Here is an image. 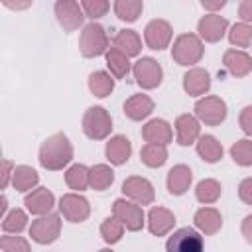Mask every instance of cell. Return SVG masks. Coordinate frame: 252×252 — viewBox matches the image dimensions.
I'll list each match as a JSON object with an SVG mask.
<instances>
[{
	"label": "cell",
	"instance_id": "cell-1",
	"mask_svg": "<svg viewBox=\"0 0 252 252\" xmlns=\"http://www.w3.org/2000/svg\"><path fill=\"white\" fill-rule=\"evenodd\" d=\"M73 159V146L63 132L49 136L39 148V163L49 171L63 169Z\"/></svg>",
	"mask_w": 252,
	"mask_h": 252
},
{
	"label": "cell",
	"instance_id": "cell-2",
	"mask_svg": "<svg viewBox=\"0 0 252 252\" xmlns=\"http://www.w3.org/2000/svg\"><path fill=\"white\" fill-rule=\"evenodd\" d=\"M203 41L199 35L195 33H181L175 41H173V47H171V57L177 65H183V67H189V65H195L201 61L203 57Z\"/></svg>",
	"mask_w": 252,
	"mask_h": 252
},
{
	"label": "cell",
	"instance_id": "cell-3",
	"mask_svg": "<svg viewBox=\"0 0 252 252\" xmlns=\"http://www.w3.org/2000/svg\"><path fill=\"white\" fill-rule=\"evenodd\" d=\"M79 47L85 57H98V55L106 53L108 51V35L104 32V28L94 22L85 26L81 32Z\"/></svg>",
	"mask_w": 252,
	"mask_h": 252
},
{
	"label": "cell",
	"instance_id": "cell-4",
	"mask_svg": "<svg viewBox=\"0 0 252 252\" xmlns=\"http://www.w3.org/2000/svg\"><path fill=\"white\" fill-rule=\"evenodd\" d=\"M112 130L110 114L102 106H91L83 116V132L91 140H104Z\"/></svg>",
	"mask_w": 252,
	"mask_h": 252
},
{
	"label": "cell",
	"instance_id": "cell-5",
	"mask_svg": "<svg viewBox=\"0 0 252 252\" xmlns=\"http://www.w3.org/2000/svg\"><path fill=\"white\" fill-rule=\"evenodd\" d=\"M165 250L167 252H203L205 250V242H203V236L197 230L185 226V228L175 230L167 238Z\"/></svg>",
	"mask_w": 252,
	"mask_h": 252
},
{
	"label": "cell",
	"instance_id": "cell-6",
	"mask_svg": "<svg viewBox=\"0 0 252 252\" xmlns=\"http://www.w3.org/2000/svg\"><path fill=\"white\" fill-rule=\"evenodd\" d=\"M195 114L207 126H219L226 118V104L219 96H203L195 102Z\"/></svg>",
	"mask_w": 252,
	"mask_h": 252
},
{
	"label": "cell",
	"instance_id": "cell-7",
	"mask_svg": "<svg viewBox=\"0 0 252 252\" xmlns=\"http://www.w3.org/2000/svg\"><path fill=\"white\" fill-rule=\"evenodd\" d=\"M61 232V219L57 213H49V215H43L39 219H35L30 226V236L39 242V244H51L57 240Z\"/></svg>",
	"mask_w": 252,
	"mask_h": 252
},
{
	"label": "cell",
	"instance_id": "cell-8",
	"mask_svg": "<svg viewBox=\"0 0 252 252\" xmlns=\"http://www.w3.org/2000/svg\"><path fill=\"white\" fill-rule=\"evenodd\" d=\"M134 79L142 89H156L163 79V71L156 59L142 57L134 63Z\"/></svg>",
	"mask_w": 252,
	"mask_h": 252
},
{
	"label": "cell",
	"instance_id": "cell-9",
	"mask_svg": "<svg viewBox=\"0 0 252 252\" xmlns=\"http://www.w3.org/2000/svg\"><path fill=\"white\" fill-rule=\"evenodd\" d=\"M112 217H116L128 230L136 232L144 226V211L138 203H130L126 199H116L112 205Z\"/></svg>",
	"mask_w": 252,
	"mask_h": 252
},
{
	"label": "cell",
	"instance_id": "cell-10",
	"mask_svg": "<svg viewBox=\"0 0 252 252\" xmlns=\"http://www.w3.org/2000/svg\"><path fill=\"white\" fill-rule=\"evenodd\" d=\"M59 211L61 215L71 222H83L91 215V205L83 195L67 193L59 199Z\"/></svg>",
	"mask_w": 252,
	"mask_h": 252
},
{
	"label": "cell",
	"instance_id": "cell-11",
	"mask_svg": "<svg viewBox=\"0 0 252 252\" xmlns=\"http://www.w3.org/2000/svg\"><path fill=\"white\" fill-rule=\"evenodd\" d=\"M122 193L126 197H130L134 203L138 205H152L154 199H156V193H154V185L146 179V177H140V175H132L128 179H124L122 183Z\"/></svg>",
	"mask_w": 252,
	"mask_h": 252
},
{
	"label": "cell",
	"instance_id": "cell-12",
	"mask_svg": "<svg viewBox=\"0 0 252 252\" xmlns=\"http://www.w3.org/2000/svg\"><path fill=\"white\" fill-rule=\"evenodd\" d=\"M55 16H57V20H59V24L63 26L65 32H75L83 24L85 12H83L79 2L59 0V2H55Z\"/></svg>",
	"mask_w": 252,
	"mask_h": 252
},
{
	"label": "cell",
	"instance_id": "cell-13",
	"mask_svg": "<svg viewBox=\"0 0 252 252\" xmlns=\"http://www.w3.org/2000/svg\"><path fill=\"white\" fill-rule=\"evenodd\" d=\"M171 33H173L171 26L165 20H152L144 30V39H146V45L150 49L161 51V49H165L169 45Z\"/></svg>",
	"mask_w": 252,
	"mask_h": 252
},
{
	"label": "cell",
	"instance_id": "cell-14",
	"mask_svg": "<svg viewBox=\"0 0 252 252\" xmlns=\"http://www.w3.org/2000/svg\"><path fill=\"white\" fill-rule=\"evenodd\" d=\"M228 28V22L226 18L219 16V14H207L199 20L197 24V32H199V37L209 41V43H215L219 39H222L224 32Z\"/></svg>",
	"mask_w": 252,
	"mask_h": 252
},
{
	"label": "cell",
	"instance_id": "cell-15",
	"mask_svg": "<svg viewBox=\"0 0 252 252\" xmlns=\"http://www.w3.org/2000/svg\"><path fill=\"white\" fill-rule=\"evenodd\" d=\"M24 203H26V207H28V211L32 215L43 217V215H49L51 213V209L55 205V197H53V193L47 187H37L30 195H26Z\"/></svg>",
	"mask_w": 252,
	"mask_h": 252
},
{
	"label": "cell",
	"instance_id": "cell-16",
	"mask_svg": "<svg viewBox=\"0 0 252 252\" xmlns=\"http://www.w3.org/2000/svg\"><path fill=\"white\" fill-rule=\"evenodd\" d=\"M175 224V217L169 209L165 207H152L148 213V228L154 236H163L167 234Z\"/></svg>",
	"mask_w": 252,
	"mask_h": 252
},
{
	"label": "cell",
	"instance_id": "cell-17",
	"mask_svg": "<svg viewBox=\"0 0 252 252\" xmlns=\"http://www.w3.org/2000/svg\"><path fill=\"white\" fill-rule=\"evenodd\" d=\"M224 69L232 75V77H246L252 71V57L240 49H228L224 51L222 57Z\"/></svg>",
	"mask_w": 252,
	"mask_h": 252
},
{
	"label": "cell",
	"instance_id": "cell-18",
	"mask_svg": "<svg viewBox=\"0 0 252 252\" xmlns=\"http://www.w3.org/2000/svg\"><path fill=\"white\" fill-rule=\"evenodd\" d=\"M142 136L148 144H159V146H167L173 138V132H171V126L161 120V118H154L150 120L144 128H142Z\"/></svg>",
	"mask_w": 252,
	"mask_h": 252
},
{
	"label": "cell",
	"instance_id": "cell-19",
	"mask_svg": "<svg viewBox=\"0 0 252 252\" xmlns=\"http://www.w3.org/2000/svg\"><path fill=\"white\" fill-rule=\"evenodd\" d=\"M183 89L187 94L191 96H199V94H205L209 89H211V77L205 69L201 67H195V69H189L185 75H183Z\"/></svg>",
	"mask_w": 252,
	"mask_h": 252
},
{
	"label": "cell",
	"instance_id": "cell-20",
	"mask_svg": "<svg viewBox=\"0 0 252 252\" xmlns=\"http://www.w3.org/2000/svg\"><path fill=\"white\" fill-rule=\"evenodd\" d=\"M191 181H193V173L187 165H183V163L173 165L167 173V191L171 195H183L189 189Z\"/></svg>",
	"mask_w": 252,
	"mask_h": 252
},
{
	"label": "cell",
	"instance_id": "cell-21",
	"mask_svg": "<svg viewBox=\"0 0 252 252\" xmlns=\"http://www.w3.org/2000/svg\"><path fill=\"white\" fill-rule=\"evenodd\" d=\"M175 130H177V142L181 146H191L199 138V120L191 114H181L175 120Z\"/></svg>",
	"mask_w": 252,
	"mask_h": 252
},
{
	"label": "cell",
	"instance_id": "cell-22",
	"mask_svg": "<svg viewBox=\"0 0 252 252\" xmlns=\"http://www.w3.org/2000/svg\"><path fill=\"white\" fill-rule=\"evenodd\" d=\"M106 158L110 163L114 165H122L128 161L130 154H132V144L126 136H114L106 142V150H104Z\"/></svg>",
	"mask_w": 252,
	"mask_h": 252
},
{
	"label": "cell",
	"instance_id": "cell-23",
	"mask_svg": "<svg viewBox=\"0 0 252 252\" xmlns=\"http://www.w3.org/2000/svg\"><path fill=\"white\" fill-rule=\"evenodd\" d=\"M154 110V100L148 94H134L124 102V114L130 120H144Z\"/></svg>",
	"mask_w": 252,
	"mask_h": 252
},
{
	"label": "cell",
	"instance_id": "cell-24",
	"mask_svg": "<svg viewBox=\"0 0 252 252\" xmlns=\"http://www.w3.org/2000/svg\"><path fill=\"white\" fill-rule=\"evenodd\" d=\"M195 226L201 230V232H205V234H215V232H219L220 230V226H222V217H220V213L217 211V209H213V207H203V209H199L197 213H195Z\"/></svg>",
	"mask_w": 252,
	"mask_h": 252
},
{
	"label": "cell",
	"instance_id": "cell-25",
	"mask_svg": "<svg viewBox=\"0 0 252 252\" xmlns=\"http://www.w3.org/2000/svg\"><path fill=\"white\" fill-rule=\"evenodd\" d=\"M114 47L120 49L126 57H134L142 51V39L134 30H120L114 35Z\"/></svg>",
	"mask_w": 252,
	"mask_h": 252
},
{
	"label": "cell",
	"instance_id": "cell-26",
	"mask_svg": "<svg viewBox=\"0 0 252 252\" xmlns=\"http://www.w3.org/2000/svg\"><path fill=\"white\" fill-rule=\"evenodd\" d=\"M37 181H39V175H37V171H35L33 167H30V165H18V167L14 169L12 185H14L16 191L26 193V191L33 189V187L37 185Z\"/></svg>",
	"mask_w": 252,
	"mask_h": 252
},
{
	"label": "cell",
	"instance_id": "cell-27",
	"mask_svg": "<svg viewBox=\"0 0 252 252\" xmlns=\"http://www.w3.org/2000/svg\"><path fill=\"white\" fill-rule=\"evenodd\" d=\"M197 154L207 163H215L222 158V146L215 136H201L197 142Z\"/></svg>",
	"mask_w": 252,
	"mask_h": 252
},
{
	"label": "cell",
	"instance_id": "cell-28",
	"mask_svg": "<svg viewBox=\"0 0 252 252\" xmlns=\"http://www.w3.org/2000/svg\"><path fill=\"white\" fill-rule=\"evenodd\" d=\"M65 181L71 189L75 191H85L87 187H91V169L83 163H75L67 169L65 173Z\"/></svg>",
	"mask_w": 252,
	"mask_h": 252
},
{
	"label": "cell",
	"instance_id": "cell-29",
	"mask_svg": "<svg viewBox=\"0 0 252 252\" xmlns=\"http://www.w3.org/2000/svg\"><path fill=\"white\" fill-rule=\"evenodd\" d=\"M106 65H108L110 73L116 79H124L130 73V61H128V57L120 49H116L114 45L106 51Z\"/></svg>",
	"mask_w": 252,
	"mask_h": 252
},
{
	"label": "cell",
	"instance_id": "cell-30",
	"mask_svg": "<svg viewBox=\"0 0 252 252\" xmlns=\"http://www.w3.org/2000/svg\"><path fill=\"white\" fill-rule=\"evenodd\" d=\"M89 89H91V93H93L94 96L104 98V96H108V94L112 93V89H114V79H112L108 73H104V71H94V73H91V77H89Z\"/></svg>",
	"mask_w": 252,
	"mask_h": 252
},
{
	"label": "cell",
	"instance_id": "cell-31",
	"mask_svg": "<svg viewBox=\"0 0 252 252\" xmlns=\"http://www.w3.org/2000/svg\"><path fill=\"white\" fill-rule=\"evenodd\" d=\"M114 181V171L106 163H96L91 167V187L94 191H104L112 185Z\"/></svg>",
	"mask_w": 252,
	"mask_h": 252
},
{
	"label": "cell",
	"instance_id": "cell-32",
	"mask_svg": "<svg viewBox=\"0 0 252 252\" xmlns=\"http://www.w3.org/2000/svg\"><path fill=\"white\" fill-rule=\"evenodd\" d=\"M142 10H144L142 0H116L114 2V14L124 22H136Z\"/></svg>",
	"mask_w": 252,
	"mask_h": 252
},
{
	"label": "cell",
	"instance_id": "cell-33",
	"mask_svg": "<svg viewBox=\"0 0 252 252\" xmlns=\"http://www.w3.org/2000/svg\"><path fill=\"white\" fill-rule=\"evenodd\" d=\"M140 159L148 167H159L167 159V150L165 146H159V144H146L140 152Z\"/></svg>",
	"mask_w": 252,
	"mask_h": 252
},
{
	"label": "cell",
	"instance_id": "cell-34",
	"mask_svg": "<svg viewBox=\"0 0 252 252\" xmlns=\"http://www.w3.org/2000/svg\"><path fill=\"white\" fill-rule=\"evenodd\" d=\"M220 183L217 179H203L197 183V189H195V197L197 201L209 205V203H215L219 197H220Z\"/></svg>",
	"mask_w": 252,
	"mask_h": 252
},
{
	"label": "cell",
	"instance_id": "cell-35",
	"mask_svg": "<svg viewBox=\"0 0 252 252\" xmlns=\"http://www.w3.org/2000/svg\"><path fill=\"white\" fill-rule=\"evenodd\" d=\"M28 224V215L22 211V209H12L4 219H2V230L6 234H18L26 228Z\"/></svg>",
	"mask_w": 252,
	"mask_h": 252
},
{
	"label": "cell",
	"instance_id": "cell-36",
	"mask_svg": "<svg viewBox=\"0 0 252 252\" xmlns=\"http://www.w3.org/2000/svg\"><path fill=\"white\" fill-rule=\"evenodd\" d=\"M122 234H124V224L116 217H108V219L102 220V224H100V236H102L104 242L114 244V242H118L122 238Z\"/></svg>",
	"mask_w": 252,
	"mask_h": 252
},
{
	"label": "cell",
	"instance_id": "cell-37",
	"mask_svg": "<svg viewBox=\"0 0 252 252\" xmlns=\"http://www.w3.org/2000/svg\"><path fill=\"white\" fill-rule=\"evenodd\" d=\"M228 39L236 47H248L252 45V26L250 24H234L228 32Z\"/></svg>",
	"mask_w": 252,
	"mask_h": 252
},
{
	"label": "cell",
	"instance_id": "cell-38",
	"mask_svg": "<svg viewBox=\"0 0 252 252\" xmlns=\"http://www.w3.org/2000/svg\"><path fill=\"white\" fill-rule=\"evenodd\" d=\"M230 158L242 167L252 165V140H238L236 144H232Z\"/></svg>",
	"mask_w": 252,
	"mask_h": 252
},
{
	"label": "cell",
	"instance_id": "cell-39",
	"mask_svg": "<svg viewBox=\"0 0 252 252\" xmlns=\"http://www.w3.org/2000/svg\"><path fill=\"white\" fill-rule=\"evenodd\" d=\"M81 8H83L85 16H89L91 20H96V18H102L110 10V4L106 0H83Z\"/></svg>",
	"mask_w": 252,
	"mask_h": 252
},
{
	"label": "cell",
	"instance_id": "cell-40",
	"mask_svg": "<svg viewBox=\"0 0 252 252\" xmlns=\"http://www.w3.org/2000/svg\"><path fill=\"white\" fill-rule=\"evenodd\" d=\"M0 246H2L4 252H32L28 240L22 238V236H10V234H4L2 240H0Z\"/></svg>",
	"mask_w": 252,
	"mask_h": 252
},
{
	"label": "cell",
	"instance_id": "cell-41",
	"mask_svg": "<svg viewBox=\"0 0 252 252\" xmlns=\"http://www.w3.org/2000/svg\"><path fill=\"white\" fill-rule=\"evenodd\" d=\"M238 197L242 203L246 205H252V177H246L240 181L238 185Z\"/></svg>",
	"mask_w": 252,
	"mask_h": 252
},
{
	"label": "cell",
	"instance_id": "cell-42",
	"mask_svg": "<svg viewBox=\"0 0 252 252\" xmlns=\"http://www.w3.org/2000/svg\"><path fill=\"white\" fill-rule=\"evenodd\" d=\"M238 122H240V128H242L248 136H252V106H244V108H242Z\"/></svg>",
	"mask_w": 252,
	"mask_h": 252
},
{
	"label": "cell",
	"instance_id": "cell-43",
	"mask_svg": "<svg viewBox=\"0 0 252 252\" xmlns=\"http://www.w3.org/2000/svg\"><path fill=\"white\" fill-rule=\"evenodd\" d=\"M238 16L244 24H250L252 26V0H242L240 6H238Z\"/></svg>",
	"mask_w": 252,
	"mask_h": 252
},
{
	"label": "cell",
	"instance_id": "cell-44",
	"mask_svg": "<svg viewBox=\"0 0 252 252\" xmlns=\"http://www.w3.org/2000/svg\"><path fill=\"white\" fill-rule=\"evenodd\" d=\"M2 165H4V173H2V189H6L8 187V183H10V177L14 175V163L10 161V159H4L2 161Z\"/></svg>",
	"mask_w": 252,
	"mask_h": 252
},
{
	"label": "cell",
	"instance_id": "cell-45",
	"mask_svg": "<svg viewBox=\"0 0 252 252\" xmlns=\"http://www.w3.org/2000/svg\"><path fill=\"white\" fill-rule=\"evenodd\" d=\"M242 236L246 238V242L252 244V215L244 217V220H242Z\"/></svg>",
	"mask_w": 252,
	"mask_h": 252
},
{
	"label": "cell",
	"instance_id": "cell-46",
	"mask_svg": "<svg viewBox=\"0 0 252 252\" xmlns=\"http://www.w3.org/2000/svg\"><path fill=\"white\" fill-rule=\"evenodd\" d=\"M224 0H215V2H209V0H203L201 2V6L205 8V10H220V8H224Z\"/></svg>",
	"mask_w": 252,
	"mask_h": 252
},
{
	"label": "cell",
	"instance_id": "cell-47",
	"mask_svg": "<svg viewBox=\"0 0 252 252\" xmlns=\"http://www.w3.org/2000/svg\"><path fill=\"white\" fill-rule=\"evenodd\" d=\"M32 2H10V0H4V6L8 8H28Z\"/></svg>",
	"mask_w": 252,
	"mask_h": 252
},
{
	"label": "cell",
	"instance_id": "cell-48",
	"mask_svg": "<svg viewBox=\"0 0 252 252\" xmlns=\"http://www.w3.org/2000/svg\"><path fill=\"white\" fill-rule=\"evenodd\" d=\"M98 252H112L110 248H102V250H98Z\"/></svg>",
	"mask_w": 252,
	"mask_h": 252
}]
</instances>
